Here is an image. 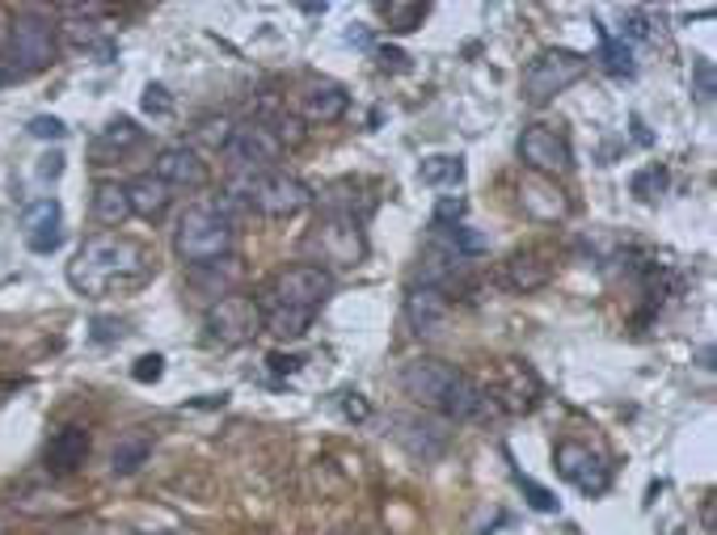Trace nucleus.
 Segmentation results:
<instances>
[{
	"mask_svg": "<svg viewBox=\"0 0 717 535\" xmlns=\"http://www.w3.org/2000/svg\"><path fill=\"white\" fill-rule=\"evenodd\" d=\"M157 270V257L143 249L140 240L122 233H101L89 236L76 257L68 261V282L89 296V300H101V296H115V291H136L143 282L152 279Z\"/></svg>",
	"mask_w": 717,
	"mask_h": 535,
	"instance_id": "obj_1",
	"label": "nucleus"
},
{
	"mask_svg": "<svg viewBox=\"0 0 717 535\" xmlns=\"http://www.w3.org/2000/svg\"><path fill=\"white\" fill-rule=\"evenodd\" d=\"M240 203L233 194H215V199H203L186 207V215L178 220V233H173V249L178 257L199 270V266H212V261H224L237 249V215Z\"/></svg>",
	"mask_w": 717,
	"mask_h": 535,
	"instance_id": "obj_2",
	"label": "nucleus"
},
{
	"mask_svg": "<svg viewBox=\"0 0 717 535\" xmlns=\"http://www.w3.org/2000/svg\"><path fill=\"white\" fill-rule=\"evenodd\" d=\"M55 64V25L39 13H18L9 22V43L0 47V85H22Z\"/></svg>",
	"mask_w": 717,
	"mask_h": 535,
	"instance_id": "obj_3",
	"label": "nucleus"
},
{
	"mask_svg": "<svg viewBox=\"0 0 717 535\" xmlns=\"http://www.w3.org/2000/svg\"><path fill=\"white\" fill-rule=\"evenodd\" d=\"M228 194L245 211H258V215H270V220H291V215H300L312 203V190L296 173H283V169L240 173V178H233Z\"/></svg>",
	"mask_w": 717,
	"mask_h": 535,
	"instance_id": "obj_4",
	"label": "nucleus"
},
{
	"mask_svg": "<svg viewBox=\"0 0 717 535\" xmlns=\"http://www.w3.org/2000/svg\"><path fill=\"white\" fill-rule=\"evenodd\" d=\"M279 157H283V140H279L275 122H266V118H249V122L233 127V136L224 143V161L233 169V178H240V173H270Z\"/></svg>",
	"mask_w": 717,
	"mask_h": 535,
	"instance_id": "obj_5",
	"label": "nucleus"
},
{
	"mask_svg": "<svg viewBox=\"0 0 717 535\" xmlns=\"http://www.w3.org/2000/svg\"><path fill=\"white\" fill-rule=\"evenodd\" d=\"M587 68H591V60L570 47L541 51L524 72V97L532 106H545V101H553L561 89H570L574 81H582Z\"/></svg>",
	"mask_w": 717,
	"mask_h": 535,
	"instance_id": "obj_6",
	"label": "nucleus"
},
{
	"mask_svg": "<svg viewBox=\"0 0 717 535\" xmlns=\"http://www.w3.org/2000/svg\"><path fill=\"white\" fill-rule=\"evenodd\" d=\"M334 296V275L321 270V266H291V270H279L270 287H266V300L258 303H275V308H296V312H312Z\"/></svg>",
	"mask_w": 717,
	"mask_h": 535,
	"instance_id": "obj_7",
	"label": "nucleus"
},
{
	"mask_svg": "<svg viewBox=\"0 0 717 535\" xmlns=\"http://www.w3.org/2000/svg\"><path fill=\"white\" fill-rule=\"evenodd\" d=\"M203 329H207V342H220V346H245L263 333V308L249 296H224L207 308L203 317Z\"/></svg>",
	"mask_w": 717,
	"mask_h": 535,
	"instance_id": "obj_8",
	"label": "nucleus"
},
{
	"mask_svg": "<svg viewBox=\"0 0 717 535\" xmlns=\"http://www.w3.org/2000/svg\"><path fill=\"white\" fill-rule=\"evenodd\" d=\"M553 464H557V477L566 485H574L578 493H587V497H599L603 489L612 485V468L603 464L599 451L582 447V442H561L557 456H553Z\"/></svg>",
	"mask_w": 717,
	"mask_h": 535,
	"instance_id": "obj_9",
	"label": "nucleus"
},
{
	"mask_svg": "<svg viewBox=\"0 0 717 535\" xmlns=\"http://www.w3.org/2000/svg\"><path fill=\"white\" fill-rule=\"evenodd\" d=\"M520 161L532 173H541V178H557V173H570L574 169V148L561 131L536 122V127H527L520 136Z\"/></svg>",
	"mask_w": 717,
	"mask_h": 535,
	"instance_id": "obj_10",
	"label": "nucleus"
},
{
	"mask_svg": "<svg viewBox=\"0 0 717 535\" xmlns=\"http://www.w3.org/2000/svg\"><path fill=\"white\" fill-rule=\"evenodd\" d=\"M456 379H460V367H452V363H443V359H414V363H406V372H402V388L418 405L443 409V400H448Z\"/></svg>",
	"mask_w": 717,
	"mask_h": 535,
	"instance_id": "obj_11",
	"label": "nucleus"
},
{
	"mask_svg": "<svg viewBox=\"0 0 717 535\" xmlns=\"http://www.w3.org/2000/svg\"><path fill=\"white\" fill-rule=\"evenodd\" d=\"M152 178H161L169 190H203L207 186V164L191 143H169L152 164Z\"/></svg>",
	"mask_w": 717,
	"mask_h": 535,
	"instance_id": "obj_12",
	"label": "nucleus"
},
{
	"mask_svg": "<svg viewBox=\"0 0 717 535\" xmlns=\"http://www.w3.org/2000/svg\"><path fill=\"white\" fill-rule=\"evenodd\" d=\"M60 220H64V211L55 199H34V203H25L22 211V233H25V245L34 249V254H55L60 245H64V228H60Z\"/></svg>",
	"mask_w": 717,
	"mask_h": 535,
	"instance_id": "obj_13",
	"label": "nucleus"
},
{
	"mask_svg": "<svg viewBox=\"0 0 717 535\" xmlns=\"http://www.w3.org/2000/svg\"><path fill=\"white\" fill-rule=\"evenodd\" d=\"M448 312H452L448 291H439V287H422V282H414V287H409L406 317H409V325L418 329V333H439V325L448 321Z\"/></svg>",
	"mask_w": 717,
	"mask_h": 535,
	"instance_id": "obj_14",
	"label": "nucleus"
},
{
	"mask_svg": "<svg viewBox=\"0 0 717 535\" xmlns=\"http://www.w3.org/2000/svg\"><path fill=\"white\" fill-rule=\"evenodd\" d=\"M553 279V261L541 249H520L502 261V282L511 291H536Z\"/></svg>",
	"mask_w": 717,
	"mask_h": 535,
	"instance_id": "obj_15",
	"label": "nucleus"
},
{
	"mask_svg": "<svg viewBox=\"0 0 717 535\" xmlns=\"http://www.w3.org/2000/svg\"><path fill=\"white\" fill-rule=\"evenodd\" d=\"M397 442L406 447L409 456H418V460H435V456H443L448 451V430L439 426V421H422V418H397Z\"/></svg>",
	"mask_w": 717,
	"mask_h": 535,
	"instance_id": "obj_16",
	"label": "nucleus"
},
{
	"mask_svg": "<svg viewBox=\"0 0 717 535\" xmlns=\"http://www.w3.org/2000/svg\"><path fill=\"white\" fill-rule=\"evenodd\" d=\"M85 460H89V430H81V426H64V430L47 442L51 477H72Z\"/></svg>",
	"mask_w": 717,
	"mask_h": 535,
	"instance_id": "obj_17",
	"label": "nucleus"
},
{
	"mask_svg": "<svg viewBox=\"0 0 717 535\" xmlns=\"http://www.w3.org/2000/svg\"><path fill=\"white\" fill-rule=\"evenodd\" d=\"M140 140H143V127L136 122V118H110V122L101 127V136L94 140L97 164H110L115 157L131 152V148H136Z\"/></svg>",
	"mask_w": 717,
	"mask_h": 535,
	"instance_id": "obj_18",
	"label": "nucleus"
},
{
	"mask_svg": "<svg viewBox=\"0 0 717 535\" xmlns=\"http://www.w3.org/2000/svg\"><path fill=\"white\" fill-rule=\"evenodd\" d=\"M127 199H131V215H140V220H161L173 203V190L161 182V178H152V173H140L131 186H127Z\"/></svg>",
	"mask_w": 717,
	"mask_h": 535,
	"instance_id": "obj_19",
	"label": "nucleus"
},
{
	"mask_svg": "<svg viewBox=\"0 0 717 535\" xmlns=\"http://www.w3.org/2000/svg\"><path fill=\"white\" fill-rule=\"evenodd\" d=\"M94 220L101 228H122L131 220V199H127V186L119 182H101L94 190Z\"/></svg>",
	"mask_w": 717,
	"mask_h": 535,
	"instance_id": "obj_20",
	"label": "nucleus"
},
{
	"mask_svg": "<svg viewBox=\"0 0 717 535\" xmlns=\"http://www.w3.org/2000/svg\"><path fill=\"white\" fill-rule=\"evenodd\" d=\"M418 178H422V186H430V190H456V186H464L469 169H464V157L435 152V157H427V161L418 164Z\"/></svg>",
	"mask_w": 717,
	"mask_h": 535,
	"instance_id": "obj_21",
	"label": "nucleus"
},
{
	"mask_svg": "<svg viewBox=\"0 0 717 535\" xmlns=\"http://www.w3.org/2000/svg\"><path fill=\"white\" fill-rule=\"evenodd\" d=\"M346 106H351V97L342 85H312L304 94V118L309 122H338L346 115Z\"/></svg>",
	"mask_w": 717,
	"mask_h": 535,
	"instance_id": "obj_22",
	"label": "nucleus"
},
{
	"mask_svg": "<svg viewBox=\"0 0 717 535\" xmlns=\"http://www.w3.org/2000/svg\"><path fill=\"white\" fill-rule=\"evenodd\" d=\"M596 34H599V68L608 72V76H633L638 64H633V47L617 39V34H608V25L596 22Z\"/></svg>",
	"mask_w": 717,
	"mask_h": 535,
	"instance_id": "obj_23",
	"label": "nucleus"
},
{
	"mask_svg": "<svg viewBox=\"0 0 717 535\" xmlns=\"http://www.w3.org/2000/svg\"><path fill=\"white\" fill-rule=\"evenodd\" d=\"M237 279H240L237 257H224V261H212V266H199V270H194V287H207L212 303L224 300V296H233Z\"/></svg>",
	"mask_w": 717,
	"mask_h": 535,
	"instance_id": "obj_24",
	"label": "nucleus"
},
{
	"mask_svg": "<svg viewBox=\"0 0 717 535\" xmlns=\"http://www.w3.org/2000/svg\"><path fill=\"white\" fill-rule=\"evenodd\" d=\"M148 456H152V442L148 435H122L115 442V451H110V472L115 477H131V472H140L148 464Z\"/></svg>",
	"mask_w": 717,
	"mask_h": 535,
	"instance_id": "obj_25",
	"label": "nucleus"
},
{
	"mask_svg": "<svg viewBox=\"0 0 717 535\" xmlns=\"http://www.w3.org/2000/svg\"><path fill=\"white\" fill-rule=\"evenodd\" d=\"M427 4H402V0H393V4H384V18H388V30H397V34H409V30H418V25L427 22Z\"/></svg>",
	"mask_w": 717,
	"mask_h": 535,
	"instance_id": "obj_26",
	"label": "nucleus"
},
{
	"mask_svg": "<svg viewBox=\"0 0 717 535\" xmlns=\"http://www.w3.org/2000/svg\"><path fill=\"white\" fill-rule=\"evenodd\" d=\"M515 481H520V489H524V502L532 506L536 514H557L561 511V502H557V493H549L545 485H536L532 477H524V472H515Z\"/></svg>",
	"mask_w": 717,
	"mask_h": 535,
	"instance_id": "obj_27",
	"label": "nucleus"
},
{
	"mask_svg": "<svg viewBox=\"0 0 717 535\" xmlns=\"http://www.w3.org/2000/svg\"><path fill=\"white\" fill-rule=\"evenodd\" d=\"M617 39H624L629 47H633V43H654V18H650L645 9H629Z\"/></svg>",
	"mask_w": 717,
	"mask_h": 535,
	"instance_id": "obj_28",
	"label": "nucleus"
},
{
	"mask_svg": "<svg viewBox=\"0 0 717 535\" xmlns=\"http://www.w3.org/2000/svg\"><path fill=\"white\" fill-rule=\"evenodd\" d=\"M693 94L700 106H709L717 94V72H714V60L709 55H696L693 60Z\"/></svg>",
	"mask_w": 717,
	"mask_h": 535,
	"instance_id": "obj_29",
	"label": "nucleus"
},
{
	"mask_svg": "<svg viewBox=\"0 0 717 535\" xmlns=\"http://www.w3.org/2000/svg\"><path fill=\"white\" fill-rule=\"evenodd\" d=\"M663 186H667V169H663V164H650L642 173H633V194H638L642 203H650L654 194H663Z\"/></svg>",
	"mask_w": 717,
	"mask_h": 535,
	"instance_id": "obj_30",
	"label": "nucleus"
},
{
	"mask_svg": "<svg viewBox=\"0 0 717 535\" xmlns=\"http://www.w3.org/2000/svg\"><path fill=\"white\" fill-rule=\"evenodd\" d=\"M140 106H143V115H152V118L173 115V97H169L165 85H148V89H143V97H140Z\"/></svg>",
	"mask_w": 717,
	"mask_h": 535,
	"instance_id": "obj_31",
	"label": "nucleus"
},
{
	"mask_svg": "<svg viewBox=\"0 0 717 535\" xmlns=\"http://www.w3.org/2000/svg\"><path fill=\"white\" fill-rule=\"evenodd\" d=\"M25 131H30L34 140H64V136H68V127H64V122H60L55 115H34Z\"/></svg>",
	"mask_w": 717,
	"mask_h": 535,
	"instance_id": "obj_32",
	"label": "nucleus"
},
{
	"mask_svg": "<svg viewBox=\"0 0 717 535\" xmlns=\"http://www.w3.org/2000/svg\"><path fill=\"white\" fill-rule=\"evenodd\" d=\"M161 375H165V359H161V354H140L136 367H131V379H136V384H157Z\"/></svg>",
	"mask_w": 717,
	"mask_h": 535,
	"instance_id": "obj_33",
	"label": "nucleus"
},
{
	"mask_svg": "<svg viewBox=\"0 0 717 535\" xmlns=\"http://www.w3.org/2000/svg\"><path fill=\"white\" fill-rule=\"evenodd\" d=\"M464 199H439V207H435V224L439 228H452V224H464Z\"/></svg>",
	"mask_w": 717,
	"mask_h": 535,
	"instance_id": "obj_34",
	"label": "nucleus"
},
{
	"mask_svg": "<svg viewBox=\"0 0 717 535\" xmlns=\"http://www.w3.org/2000/svg\"><path fill=\"white\" fill-rule=\"evenodd\" d=\"M89 338H94L97 346H110V342H119L122 338V321H115V317H97Z\"/></svg>",
	"mask_w": 717,
	"mask_h": 535,
	"instance_id": "obj_35",
	"label": "nucleus"
},
{
	"mask_svg": "<svg viewBox=\"0 0 717 535\" xmlns=\"http://www.w3.org/2000/svg\"><path fill=\"white\" fill-rule=\"evenodd\" d=\"M266 367H270L275 375H296L300 367H304V359H300V354H283V350H275V354L266 359Z\"/></svg>",
	"mask_w": 717,
	"mask_h": 535,
	"instance_id": "obj_36",
	"label": "nucleus"
},
{
	"mask_svg": "<svg viewBox=\"0 0 717 535\" xmlns=\"http://www.w3.org/2000/svg\"><path fill=\"white\" fill-rule=\"evenodd\" d=\"M64 161H68L64 152H47V157L39 161V169H34V173H39V182H55V178L64 173Z\"/></svg>",
	"mask_w": 717,
	"mask_h": 535,
	"instance_id": "obj_37",
	"label": "nucleus"
},
{
	"mask_svg": "<svg viewBox=\"0 0 717 535\" xmlns=\"http://www.w3.org/2000/svg\"><path fill=\"white\" fill-rule=\"evenodd\" d=\"M376 60H381V68L409 72V55L402 47H376Z\"/></svg>",
	"mask_w": 717,
	"mask_h": 535,
	"instance_id": "obj_38",
	"label": "nucleus"
},
{
	"mask_svg": "<svg viewBox=\"0 0 717 535\" xmlns=\"http://www.w3.org/2000/svg\"><path fill=\"white\" fill-rule=\"evenodd\" d=\"M342 414L351 421H367V414H372V405L363 400L358 393H346V400H342Z\"/></svg>",
	"mask_w": 717,
	"mask_h": 535,
	"instance_id": "obj_39",
	"label": "nucleus"
},
{
	"mask_svg": "<svg viewBox=\"0 0 717 535\" xmlns=\"http://www.w3.org/2000/svg\"><path fill=\"white\" fill-rule=\"evenodd\" d=\"M629 127H633V140L642 143V148H650V143H654V136H650V127H645V122H642V118H638V115L629 118Z\"/></svg>",
	"mask_w": 717,
	"mask_h": 535,
	"instance_id": "obj_40",
	"label": "nucleus"
},
{
	"mask_svg": "<svg viewBox=\"0 0 717 535\" xmlns=\"http://www.w3.org/2000/svg\"><path fill=\"white\" fill-rule=\"evenodd\" d=\"M346 43H351V47H372V34H367L363 25H351V30H346Z\"/></svg>",
	"mask_w": 717,
	"mask_h": 535,
	"instance_id": "obj_41",
	"label": "nucleus"
},
{
	"mask_svg": "<svg viewBox=\"0 0 717 535\" xmlns=\"http://www.w3.org/2000/svg\"><path fill=\"white\" fill-rule=\"evenodd\" d=\"M671 535H684V532H679V527H675V532H671Z\"/></svg>",
	"mask_w": 717,
	"mask_h": 535,
	"instance_id": "obj_42",
	"label": "nucleus"
}]
</instances>
